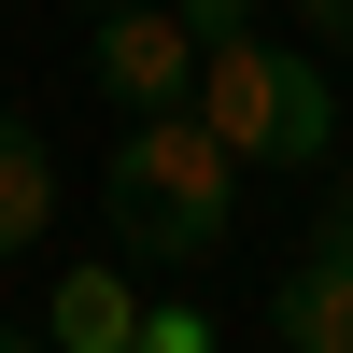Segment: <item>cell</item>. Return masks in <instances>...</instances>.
Returning <instances> with one entry per match:
<instances>
[{
    "mask_svg": "<svg viewBox=\"0 0 353 353\" xmlns=\"http://www.w3.org/2000/svg\"><path fill=\"white\" fill-rule=\"evenodd\" d=\"M99 212H113V254H141V269H212L226 226H241V156L212 141L198 99L128 113V141L99 170Z\"/></svg>",
    "mask_w": 353,
    "mask_h": 353,
    "instance_id": "obj_1",
    "label": "cell"
},
{
    "mask_svg": "<svg viewBox=\"0 0 353 353\" xmlns=\"http://www.w3.org/2000/svg\"><path fill=\"white\" fill-rule=\"evenodd\" d=\"M198 113H212V141L254 156V170H325V141H339L325 57H311V43H254V28L198 57Z\"/></svg>",
    "mask_w": 353,
    "mask_h": 353,
    "instance_id": "obj_2",
    "label": "cell"
},
{
    "mask_svg": "<svg viewBox=\"0 0 353 353\" xmlns=\"http://www.w3.org/2000/svg\"><path fill=\"white\" fill-rule=\"evenodd\" d=\"M198 28L184 14H156V0H113L99 14V43H85V71H99V99L113 113H170V99H198Z\"/></svg>",
    "mask_w": 353,
    "mask_h": 353,
    "instance_id": "obj_3",
    "label": "cell"
},
{
    "mask_svg": "<svg viewBox=\"0 0 353 353\" xmlns=\"http://www.w3.org/2000/svg\"><path fill=\"white\" fill-rule=\"evenodd\" d=\"M269 339H297V353H353V254H339V241H311L297 269L269 283Z\"/></svg>",
    "mask_w": 353,
    "mask_h": 353,
    "instance_id": "obj_4",
    "label": "cell"
},
{
    "mask_svg": "<svg viewBox=\"0 0 353 353\" xmlns=\"http://www.w3.org/2000/svg\"><path fill=\"white\" fill-rule=\"evenodd\" d=\"M43 339H57V353H128V339H141V297H128V269H99V254H85V269H57V297H43Z\"/></svg>",
    "mask_w": 353,
    "mask_h": 353,
    "instance_id": "obj_5",
    "label": "cell"
},
{
    "mask_svg": "<svg viewBox=\"0 0 353 353\" xmlns=\"http://www.w3.org/2000/svg\"><path fill=\"white\" fill-rule=\"evenodd\" d=\"M43 226H57V156H43L28 113H0V269L43 254Z\"/></svg>",
    "mask_w": 353,
    "mask_h": 353,
    "instance_id": "obj_6",
    "label": "cell"
},
{
    "mask_svg": "<svg viewBox=\"0 0 353 353\" xmlns=\"http://www.w3.org/2000/svg\"><path fill=\"white\" fill-rule=\"evenodd\" d=\"M141 353H212V311H198V297H156V311H141Z\"/></svg>",
    "mask_w": 353,
    "mask_h": 353,
    "instance_id": "obj_7",
    "label": "cell"
},
{
    "mask_svg": "<svg viewBox=\"0 0 353 353\" xmlns=\"http://www.w3.org/2000/svg\"><path fill=\"white\" fill-rule=\"evenodd\" d=\"M241 14H254V0H184V28H198V43H241Z\"/></svg>",
    "mask_w": 353,
    "mask_h": 353,
    "instance_id": "obj_8",
    "label": "cell"
},
{
    "mask_svg": "<svg viewBox=\"0 0 353 353\" xmlns=\"http://www.w3.org/2000/svg\"><path fill=\"white\" fill-rule=\"evenodd\" d=\"M297 28H353V0H297Z\"/></svg>",
    "mask_w": 353,
    "mask_h": 353,
    "instance_id": "obj_9",
    "label": "cell"
},
{
    "mask_svg": "<svg viewBox=\"0 0 353 353\" xmlns=\"http://www.w3.org/2000/svg\"><path fill=\"white\" fill-rule=\"evenodd\" d=\"M325 241H339V254H353V184H339V198H325Z\"/></svg>",
    "mask_w": 353,
    "mask_h": 353,
    "instance_id": "obj_10",
    "label": "cell"
},
{
    "mask_svg": "<svg viewBox=\"0 0 353 353\" xmlns=\"http://www.w3.org/2000/svg\"><path fill=\"white\" fill-rule=\"evenodd\" d=\"M85 14H113V0H85Z\"/></svg>",
    "mask_w": 353,
    "mask_h": 353,
    "instance_id": "obj_11",
    "label": "cell"
}]
</instances>
